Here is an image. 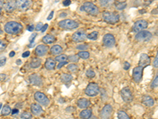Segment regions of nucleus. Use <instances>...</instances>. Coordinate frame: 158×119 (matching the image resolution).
Masks as SVG:
<instances>
[{
	"label": "nucleus",
	"instance_id": "obj_1",
	"mask_svg": "<svg viewBox=\"0 0 158 119\" xmlns=\"http://www.w3.org/2000/svg\"><path fill=\"white\" fill-rule=\"evenodd\" d=\"M22 25L20 24L19 22H9L4 26V30L6 33H9V34H13V35H16L21 33L22 30Z\"/></svg>",
	"mask_w": 158,
	"mask_h": 119
},
{
	"label": "nucleus",
	"instance_id": "obj_2",
	"mask_svg": "<svg viewBox=\"0 0 158 119\" xmlns=\"http://www.w3.org/2000/svg\"><path fill=\"white\" fill-rule=\"evenodd\" d=\"M81 11H85L87 14L93 15V16H96L99 14L98 7L95 4H93V3H90V2L85 3L81 7Z\"/></svg>",
	"mask_w": 158,
	"mask_h": 119
},
{
	"label": "nucleus",
	"instance_id": "obj_3",
	"mask_svg": "<svg viewBox=\"0 0 158 119\" xmlns=\"http://www.w3.org/2000/svg\"><path fill=\"white\" fill-rule=\"evenodd\" d=\"M102 18L105 22L110 24H115L120 20V15L117 13L110 11H104L102 13Z\"/></svg>",
	"mask_w": 158,
	"mask_h": 119
},
{
	"label": "nucleus",
	"instance_id": "obj_4",
	"mask_svg": "<svg viewBox=\"0 0 158 119\" xmlns=\"http://www.w3.org/2000/svg\"><path fill=\"white\" fill-rule=\"evenodd\" d=\"M59 26L63 30H74L78 27V23L71 19H65L59 22Z\"/></svg>",
	"mask_w": 158,
	"mask_h": 119
},
{
	"label": "nucleus",
	"instance_id": "obj_5",
	"mask_svg": "<svg viewBox=\"0 0 158 119\" xmlns=\"http://www.w3.org/2000/svg\"><path fill=\"white\" fill-rule=\"evenodd\" d=\"M85 94H87L88 96H96L100 93V88H99L98 84L95 83H90L85 88Z\"/></svg>",
	"mask_w": 158,
	"mask_h": 119
},
{
	"label": "nucleus",
	"instance_id": "obj_6",
	"mask_svg": "<svg viewBox=\"0 0 158 119\" xmlns=\"http://www.w3.org/2000/svg\"><path fill=\"white\" fill-rule=\"evenodd\" d=\"M34 98H35V99L42 106H48L50 104L49 99L47 97L44 93H42V92H36L35 94H34Z\"/></svg>",
	"mask_w": 158,
	"mask_h": 119
},
{
	"label": "nucleus",
	"instance_id": "obj_7",
	"mask_svg": "<svg viewBox=\"0 0 158 119\" xmlns=\"http://www.w3.org/2000/svg\"><path fill=\"white\" fill-rule=\"evenodd\" d=\"M33 4L32 0H16V8L21 11L29 10Z\"/></svg>",
	"mask_w": 158,
	"mask_h": 119
},
{
	"label": "nucleus",
	"instance_id": "obj_8",
	"mask_svg": "<svg viewBox=\"0 0 158 119\" xmlns=\"http://www.w3.org/2000/svg\"><path fill=\"white\" fill-rule=\"evenodd\" d=\"M152 37L153 36L150 32L147 30H142L137 33L135 39L138 42H148L152 39Z\"/></svg>",
	"mask_w": 158,
	"mask_h": 119
},
{
	"label": "nucleus",
	"instance_id": "obj_9",
	"mask_svg": "<svg viewBox=\"0 0 158 119\" xmlns=\"http://www.w3.org/2000/svg\"><path fill=\"white\" fill-rule=\"evenodd\" d=\"M148 27V22L145 20H138L134 24L132 30L135 33H138L140 31L145 30Z\"/></svg>",
	"mask_w": 158,
	"mask_h": 119
},
{
	"label": "nucleus",
	"instance_id": "obj_10",
	"mask_svg": "<svg viewBox=\"0 0 158 119\" xmlns=\"http://www.w3.org/2000/svg\"><path fill=\"white\" fill-rule=\"evenodd\" d=\"M112 112H113V108L112 106L110 104H107L101 111V114H100L101 119H109L110 117L112 116Z\"/></svg>",
	"mask_w": 158,
	"mask_h": 119
},
{
	"label": "nucleus",
	"instance_id": "obj_11",
	"mask_svg": "<svg viewBox=\"0 0 158 119\" xmlns=\"http://www.w3.org/2000/svg\"><path fill=\"white\" fill-rule=\"evenodd\" d=\"M121 97L126 103H131L133 100V94L129 87H124L121 91Z\"/></svg>",
	"mask_w": 158,
	"mask_h": 119
},
{
	"label": "nucleus",
	"instance_id": "obj_12",
	"mask_svg": "<svg viewBox=\"0 0 158 119\" xmlns=\"http://www.w3.org/2000/svg\"><path fill=\"white\" fill-rule=\"evenodd\" d=\"M103 43H104V44L106 47H113L114 44H115V37L112 34H111V33H107L103 37Z\"/></svg>",
	"mask_w": 158,
	"mask_h": 119
},
{
	"label": "nucleus",
	"instance_id": "obj_13",
	"mask_svg": "<svg viewBox=\"0 0 158 119\" xmlns=\"http://www.w3.org/2000/svg\"><path fill=\"white\" fill-rule=\"evenodd\" d=\"M143 68L142 67H136L133 69V79L134 82L139 83L142 80V72H143Z\"/></svg>",
	"mask_w": 158,
	"mask_h": 119
},
{
	"label": "nucleus",
	"instance_id": "obj_14",
	"mask_svg": "<svg viewBox=\"0 0 158 119\" xmlns=\"http://www.w3.org/2000/svg\"><path fill=\"white\" fill-rule=\"evenodd\" d=\"M86 36L87 35H86V33H85L84 30H78L73 34L72 40L74 42H82L85 40Z\"/></svg>",
	"mask_w": 158,
	"mask_h": 119
},
{
	"label": "nucleus",
	"instance_id": "obj_15",
	"mask_svg": "<svg viewBox=\"0 0 158 119\" xmlns=\"http://www.w3.org/2000/svg\"><path fill=\"white\" fill-rule=\"evenodd\" d=\"M29 80L30 83L35 85V86H42V80L41 77L37 74H33L29 76Z\"/></svg>",
	"mask_w": 158,
	"mask_h": 119
},
{
	"label": "nucleus",
	"instance_id": "obj_16",
	"mask_svg": "<svg viewBox=\"0 0 158 119\" xmlns=\"http://www.w3.org/2000/svg\"><path fill=\"white\" fill-rule=\"evenodd\" d=\"M48 51V47L45 45V44H40L35 49V53L36 55L38 56H44L47 54Z\"/></svg>",
	"mask_w": 158,
	"mask_h": 119
},
{
	"label": "nucleus",
	"instance_id": "obj_17",
	"mask_svg": "<svg viewBox=\"0 0 158 119\" xmlns=\"http://www.w3.org/2000/svg\"><path fill=\"white\" fill-rule=\"evenodd\" d=\"M150 56L146 54V53H142L141 56H140V60H139V66L145 68V67L148 66L150 64Z\"/></svg>",
	"mask_w": 158,
	"mask_h": 119
},
{
	"label": "nucleus",
	"instance_id": "obj_18",
	"mask_svg": "<svg viewBox=\"0 0 158 119\" xmlns=\"http://www.w3.org/2000/svg\"><path fill=\"white\" fill-rule=\"evenodd\" d=\"M4 9L8 13L13 12L16 9V0H8L4 4Z\"/></svg>",
	"mask_w": 158,
	"mask_h": 119
},
{
	"label": "nucleus",
	"instance_id": "obj_19",
	"mask_svg": "<svg viewBox=\"0 0 158 119\" xmlns=\"http://www.w3.org/2000/svg\"><path fill=\"white\" fill-rule=\"evenodd\" d=\"M31 111H32L33 114H34L36 116H38V115L41 114V113L43 112V110H42V107H41V105L33 103L31 105Z\"/></svg>",
	"mask_w": 158,
	"mask_h": 119
},
{
	"label": "nucleus",
	"instance_id": "obj_20",
	"mask_svg": "<svg viewBox=\"0 0 158 119\" xmlns=\"http://www.w3.org/2000/svg\"><path fill=\"white\" fill-rule=\"evenodd\" d=\"M142 103L146 106H153L154 105V100L149 95H145L142 97Z\"/></svg>",
	"mask_w": 158,
	"mask_h": 119
},
{
	"label": "nucleus",
	"instance_id": "obj_21",
	"mask_svg": "<svg viewBox=\"0 0 158 119\" xmlns=\"http://www.w3.org/2000/svg\"><path fill=\"white\" fill-rule=\"evenodd\" d=\"M90 106V101L86 99H81L78 101V106L79 108L85 109Z\"/></svg>",
	"mask_w": 158,
	"mask_h": 119
},
{
	"label": "nucleus",
	"instance_id": "obj_22",
	"mask_svg": "<svg viewBox=\"0 0 158 119\" xmlns=\"http://www.w3.org/2000/svg\"><path fill=\"white\" fill-rule=\"evenodd\" d=\"M50 52H51L52 55H60V53H62V52H63V48L61 47L60 45L55 44V45H53L51 48Z\"/></svg>",
	"mask_w": 158,
	"mask_h": 119
},
{
	"label": "nucleus",
	"instance_id": "obj_23",
	"mask_svg": "<svg viewBox=\"0 0 158 119\" xmlns=\"http://www.w3.org/2000/svg\"><path fill=\"white\" fill-rule=\"evenodd\" d=\"M44 66L48 70H53L55 68V61L52 58L47 59Z\"/></svg>",
	"mask_w": 158,
	"mask_h": 119
},
{
	"label": "nucleus",
	"instance_id": "obj_24",
	"mask_svg": "<svg viewBox=\"0 0 158 119\" xmlns=\"http://www.w3.org/2000/svg\"><path fill=\"white\" fill-rule=\"evenodd\" d=\"M42 41L45 44H52L54 42H55V37L53 35H51V34H48L46 36H44L42 39Z\"/></svg>",
	"mask_w": 158,
	"mask_h": 119
},
{
	"label": "nucleus",
	"instance_id": "obj_25",
	"mask_svg": "<svg viewBox=\"0 0 158 119\" xmlns=\"http://www.w3.org/2000/svg\"><path fill=\"white\" fill-rule=\"evenodd\" d=\"M41 65V60L39 58H33L30 63V67L32 68H38Z\"/></svg>",
	"mask_w": 158,
	"mask_h": 119
},
{
	"label": "nucleus",
	"instance_id": "obj_26",
	"mask_svg": "<svg viewBox=\"0 0 158 119\" xmlns=\"http://www.w3.org/2000/svg\"><path fill=\"white\" fill-rule=\"evenodd\" d=\"M92 115V111L91 110H84L80 113V117L82 119L89 118Z\"/></svg>",
	"mask_w": 158,
	"mask_h": 119
},
{
	"label": "nucleus",
	"instance_id": "obj_27",
	"mask_svg": "<svg viewBox=\"0 0 158 119\" xmlns=\"http://www.w3.org/2000/svg\"><path fill=\"white\" fill-rule=\"evenodd\" d=\"M115 0H100V4L102 7H109L114 4Z\"/></svg>",
	"mask_w": 158,
	"mask_h": 119
},
{
	"label": "nucleus",
	"instance_id": "obj_28",
	"mask_svg": "<svg viewBox=\"0 0 158 119\" xmlns=\"http://www.w3.org/2000/svg\"><path fill=\"white\" fill-rule=\"evenodd\" d=\"M72 79H73V76L71 75H69V74H63V75H61V77H60L61 81L65 83H69L70 81L72 80Z\"/></svg>",
	"mask_w": 158,
	"mask_h": 119
},
{
	"label": "nucleus",
	"instance_id": "obj_29",
	"mask_svg": "<svg viewBox=\"0 0 158 119\" xmlns=\"http://www.w3.org/2000/svg\"><path fill=\"white\" fill-rule=\"evenodd\" d=\"M11 111H12V110H11L10 107L8 105H5L2 109V114L4 116H7L10 114Z\"/></svg>",
	"mask_w": 158,
	"mask_h": 119
},
{
	"label": "nucleus",
	"instance_id": "obj_30",
	"mask_svg": "<svg viewBox=\"0 0 158 119\" xmlns=\"http://www.w3.org/2000/svg\"><path fill=\"white\" fill-rule=\"evenodd\" d=\"M98 32H96V31H93L92 33H90L89 34H88L86 37L90 40H93V41H96V39L98 38Z\"/></svg>",
	"mask_w": 158,
	"mask_h": 119
},
{
	"label": "nucleus",
	"instance_id": "obj_31",
	"mask_svg": "<svg viewBox=\"0 0 158 119\" xmlns=\"http://www.w3.org/2000/svg\"><path fill=\"white\" fill-rule=\"evenodd\" d=\"M78 56H79V58H82L84 60H86L89 57V53L87 51H82V52H79L78 53Z\"/></svg>",
	"mask_w": 158,
	"mask_h": 119
},
{
	"label": "nucleus",
	"instance_id": "obj_32",
	"mask_svg": "<svg viewBox=\"0 0 158 119\" xmlns=\"http://www.w3.org/2000/svg\"><path fill=\"white\" fill-rule=\"evenodd\" d=\"M118 118L119 119H131L127 114L123 111H120L118 112Z\"/></svg>",
	"mask_w": 158,
	"mask_h": 119
},
{
	"label": "nucleus",
	"instance_id": "obj_33",
	"mask_svg": "<svg viewBox=\"0 0 158 119\" xmlns=\"http://www.w3.org/2000/svg\"><path fill=\"white\" fill-rule=\"evenodd\" d=\"M55 60L58 61V62H59V63L60 62H65V61H66V60H67V56L64 55V54H60V55L57 56Z\"/></svg>",
	"mask_w": 158,
	"mask_h": 119
},
{
	"label": "nucleus",
	"instance_id": "obj_34",
	"mask_svg": "<svg viewBox=\"0 0 158 119\" xmlns=\"http://www.w3.org/2000/svg\"><path fill=\"white\" fill-rule=\"evenodd\" d=\"M67 69L71 72H75L78 71V67L77 64H69L68 66H67Z\"/></svg>",
	"mask_w": 158,
	"mask_h": 119
},
{
	"label": "nucleus",
	"instance_id": "obj_35",
	"mask_svg": "<svg viewBox=\"0 0 158 119\" xmlns=\"http://www.w3.org/2000/svg\"><path fill=\"white\" fill-rule=\"evenodd\" d=\"M67 60L73 63H77L79 61V56L78 55H71L70 56H67Z\"/></svg>",
	"mask_w": 158,
	"mask_h": 119
},
{
	"label": "nucleus",
	"instance_id": "obj_36",
	"mask_svg": "<svg viewBox=\"0 0 158 119\" xmlns=\"http://www.w3.org/2000/svg\"><path fill=\"white\" fill-rule=\"evenodd\" d=\"M158 76L157 75H156V77L154 78L153 80V81H152V83H151V84H150V87H151V88L153 89H155L157 87V85H158Z\"/></svg>",
	"mask_w": 158,
	"mask_h": 119
},
{
	"label": "nucleus",
	"instance_id": "obj_37",
	"mask_svg": "<svg viewBox=\"0 0 158 119\" xmlns=\"http://www.w3.org/2000/svg\"><path fill=\"white\" fill-rule=\"evenodd\" d=\"M21 118L22 119H32L33 118V115L29 113V112H24L21 114Z\"/></svg>",
	"mask_w": 158,
	"mask_h": 119
},
{
	"label": "nucleus",
	"instance_id": "obj_38",
	"mask_svg": "<svg viewBox=\"0 0 158 119\" xmlns=\"http://www.w3.org/2000/svg\"><path fill=\"white\" fill-rule=\"evenodd\" d=\"M116 9L117 10H119V11H122V10H123V9H125L126 7H127V3H119L116 5Z\"/></svg>",
	"mask_w": 158,
	"mask_h": 119
},
{
	"label": "nucleus",
	"instance_id": "obj_39",
	"mask_svg": "<svg viewBox=\"0 0 158 119\" xmlns=\"http://www.w3.org/2000/svg\"><path fill=\"white\" fill-rule=\"evenodd\" d=\"M95 75L96 74L94 71H93L92 69L87 70V72H86V76H87L88 78H93Z\"/></svg>",
	"mask_w": 158,
	"mask_h": 119
},
{
	"label": "nucleus",
	"instance_id": "obj_40",
	"mask_svg": "<svg viewBox=\"0 0 158 119\" xmlns=\"http://www.w3.org/2000/svg\"><path fill=\"white\" fill-rule=\"evenodd\" d=\"M36 36H37V33H33L31 36H30L29 37V43L30 44H33V43H34V41H35V38L36 37Z\"/></svg>",
	"mask_w": 158,
	"mask_h": 119
},
{
	"label": "nucleus",
	"instance_id": "obj_41",
	"mask_svg": "<svg viewBox=\"0 0 158 119\" xmlns=\"http://www.w3.org/2000/svg\"><path fill=\"white\" fill-rule=\"evenodd\" d=\"M77 49L78 50H82V51H85L88 49V46L86 44H79L77 46Z\"/></svg>",
	"mask_w": 158,
	"mask_h": 119
},
{
	"label": "nucleus",
	"instance_id": "obj_42",
	"mask_svg": "<svg viewBox=\"0 0 158 119\" xmlns=\"http://www.w3.org/2000/svg\"><path fill=\"white\" fill-rule=\"evenodd\" d=\"M6 47V44L5 42H3V41L0 40V52H3V50H5Z\"/></svg>",
	"mask_w": 158,
	"mask_h": 119
},
{
	"label": "nucleus",
	"instance_id": "obj_43",
	"mask_svg": "<svg viewBox=\"0 0 158 119\" xmlns=\"http://www.w3.org/2000/svg\"><path fill=\"white\" fill-rule=\"evenodd\" d=\"M6 63V57H3V58L0 59V67L4 66Z\"/></svg>",
	"mask_w": 158,
	"mask_h": 119
},
{
	"label": "nucleus",
	"instance_id": "obj_44",
	"mask_svg": "<svg viewBox=\"0 0 158 119\" xmlns=\"http://www.w3.org/2000/svg\"><path fill=\"white\" fill-rule=\"evenodd\" d=\"M42 27H43V23H42V22H39V23H37L36 26V31L41 30Z\"/></svg>",
	"mask_w": 158,
	"mask_h": 119
},
{
	"label": "nucleus",
	"instance_id": "obj_45",
	"mask_svg": "<svg viewBox=\"0 0 158 119\" xmlns=\"http://www.w3.org/2000/svg\"><path fill=\"white\" fill-rule=\"evenodd\" d=\"M130 67H131L130 63H128V62H127V61H126L125 63H124V64H123V68H124V70H128L129 68H130Z\"/></svg>",
	"mask_w": 158,
	"mask_h": 119
},
{
	"label": "nucleus",
	"instance_id": "obj_46",
	"mask_svg": "<svg viewBox=\"0 0 158 119\" xmlns=\"http://www.w3.org/2000/svg\"><path fill=\"white\" fill-rule=\"evenodd\" d=\"M158 56H157V55L156 56V58L154 59V61H153V67H154V68H157V67H158Z\"/></svg>",
	"mask_w": 158,
	"mask_h": 119
},
{
	"label": "nucleus",
	"instance_id": "obj_47",
	"mask_svg": "<svg viewBox=\"0 0 158 119\" xmlns=\"http://www.w3.org/2000/svg\"><path fill=\"white\" fill-rule=\"evenodd\" d=\"M71 0H64V1H63V5L65 6H68L69 5H71Z\"/></svg>",
	"mask_w": 158,
	"mask_h": 119
},
{
	"label": "nucleus",
	"instance_id": "obj_48",
	"mask_svg": "<svg viewBox=\"0 0 158 119\" xmlns=\"http://www.w3.org/2000/svg\"><path fill=\"white\" fill-rule=\"evenodd\" d=\"M67 64V62H66V61H65V62H60L59 64V65L57 66V68L58 69H59V68H61L63 65H65V64Z\"/></svg>",
	"mask_w": 158,
	"mask_h": 119
},
{
	"label": "nucleus",
	"instance_id": "obj_49",
	"mask_svg": "<svg viewBox=\"0 0 158 119\" xmlns=\"http://www.w3.org/2000/svg\"><path fill=\"white\" fill-rule=\"evenodd\" d=\"M53 15H54V11H51V13H50V14L48 15V17L47 18V20H48V21L52 20V18H53Z\"/></svg>",
	"mask_w": 158,
	"mask_h": 119
},
{
	"label": "nucleus",
	"instance_id": "obj_50",
	"mask_svg": "<svg viewBox=\"0 0 158 119\" xmlns=\"http://www.w3.org/2000/svg\"><path fill=\"white\" fill-rule=\"evenodd\" d=\"M29 55H30L29 51H26V52H25L24 53H22V57L25 58V57H28V56H29Z\"/></svg>",
	"mask_w": 158,
	"mask_h": 119
},
{
	"label": "nucleus",
	"instance_id": "obj_51",
	"mask_svg": "<svg viewBox=\"0 0 158 119\" xmlns=\"http://www.w3.org/2000/svg\"><path fill=\"white\" fill-rule=\"evenodd\" d=\"M48 24H45V25H43V27L41 29V32H42V33H44V32L46 31L47 29H48Z\"/></svg>",
	"mask_w": 158,
	"mask_h": 119
},
{
	"label": "nucleus",
	"instance_id": "obj_52",
	"mask_svg": "<svg viewBox=\"0 0 158 119\" xmlns=\"http://www.w3.org/2000/svg\"><path fill=\"white\" fill-rule=\"evenodd\" d=\"M6 79V74H0V81L5 80Z\"/></svg>",
	"mask_w": 158,
	"mask_h": 119
},
{
	"label": "nucleus",
	"instance_id": "obj_53",
	"mask_svg": "<svg viewBox=\"0 0 158 119\" xmlns=\"http://www.w3.org/2000/svg\"><path fill=\"white\" fill-rule=\"evenodd\" d=\"M27 30L29 31H33V30H34V25H28Z\"/></svg>",
	"mask_w": 158,
	"mask_h": 119
},
{
	"label": "nucleus",
	"instance_id": "obj_54",
	"mask_svg": "<svg viewBox=\"0 0 158 119\" xmlns=\"http://www.w3.org/2000/svg\"><path fill=\"white\" fill-rule=\"evenodd\" d=\"M11 112H12V114H13V115H14V114H18V113H19V111H18V110H17V109H14V110H13V111H11Z\"/></svg>",
	"mask_w": 158,
	"mask_h": 119
},
{
	"label": "nucleus",
	"instance_id": "obj_55",
	"mask_svg": "<svg viewBox=\"0 0 158 119\" xmlns=\"http://www.w3.org/2000/svg\"><path fill=\"white\" fill-rule=\"evenodd\" d=\"M3 6H4V0H0V8L3 9Z\"/></svg>",
	"mask_w": 158,
	"mask_h": 119
},
{
	"label": "nucleus",
	"instance_id": "obj_56",
	"mask_svg": "<svg viewBox=\"0 0 158 119\" xmlns=\"http://www.w3.org/2000/svg\"><path fill=\"white\" fill-rule=\"evenodd\" d=\"M14 55H15V52H14V51H12V52H10V54H9L10 57H13Z\"/></svg>",
	"mask_w": 158,
	"mask_h": 119
},
{
	"label": "nucleus",
	"instance_id": "obj_57",
	"mask_svg": "<svg viewBox=\"0 0 158 119\" xmlns=\"http://www.w3.org/2000/svg\"><path fill=\"white\" fill-rule=\"evenodd\" d=\"M59 16L61 17V18H64V17L67 16V14H66V13H61Z\"/></svg>",
	"mask_w": 158,
	"mask_h": 119
},
{
	"label": "nucleus",
	"instance_id": "obj_58",
	"mask_svg": "<svg viewBox=\"0 0 158 119\" xmlns=\"http://www.w3.org/2000/svg\"><path fill=\"white\" fill-rule=\"evenodd\" d=\"M16 63L17 64H22V61H21V60H17Z\"/></svg>",
	"mask_w": 158,
	"mask_h": 119
},
{
	"label": "nucleus",
	"instance_id": "obj_59",
	"mask_svg": "<svg viewBox=\"0 0 158 119\" xmlns=\"http://www.w3.org/2000/svg\"><path fill=\"white\" fill-rule=\"evenodd\" d=\"M118 2H120V3H123V1H125V0H117Z\"/></svg>",
	"mask_w": 158,
	"mask_h": 119
},
{
	"label": "nucleus",
	"instance_id": "obj_60",
	"mask_svg": "<svg viewBox=\"0 0 158 119\" xmlns=\"http://www.w3.org/2000/svg\"><path fill=\"white\" fill-rule=\"evenodd\" d=\"M3 31L1 29H0V34H2V33H3Z\"/></svg>",
	"mask_w": 158,
	"mask_h": 119
},
{
	"label": "nucleus",
	"instance_id": "obj_61",
	"mask_svg": "<svg viewBox=\"0 0 158 119\" xmlns=\"http://www.w3.org/2000/svg\"><path fill=\"white\" fill-rule=\"evenodd\" d=\"M2 106H3V105H2V103H0V110H1V108H2Z\"/></svg>",
	"mask_w": 158,
	"mask_h": 119
},
{
	"label": "nucleus",
	"instance_id": "obj_62",
	"mask_svg": "<svg viewBox=\"0 0 158 119\" xmlns=\"http://www.w3.org/2000/svg\"><path fill=\"white\" fill-rule=\"evenodd\" d=\"M1 12H2V9L0 8V14H1Z\"/></svg>",
	"mask_w": 158,
	"mask_h": 119
},
{
	"label": "nucleus",
	"instance_id": "obj_63",
	"mask_svg": "<svg viewBox=\"0 0 158 119\" xmlns=\"http://www.w3.org/2000/svg\"><path fill=\"white\" fill-rule=\"evenodd\" d=\"M150 119H153V118H150Z\"/></svg>",
	"mask_w": 158,
	"mask_h": 119
}]
</instances>
